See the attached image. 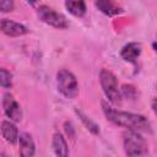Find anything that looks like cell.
Instances as JSON below:
<instances>
[{"mask_svg": "<svg viewBox=\"0 0 157 157\" xmlns=\"http://www.w3.org/2000/svg\"><path fill=\"white\" fill-rule=\"evenodd\" d=\"M0 86L4 88H11L12 86V75L4 67H0Z\"/></svg>", "mask_w": 157, "mask_h": 157, "instance_id": "9a60e30c", "label": "cell"}, {"mask_svg": "<svg viewBox=\"0 0 157 157\" xmlns=\"http://www.w3.org/2000/svg\"><path fill=\"white\" fill-rule=\"evenodd\" d=\"M13 1L12 0H1L0 1V11L1 12H10L13 10Z\"/></svg>", "mask_w": 157, "mask_h": 157, "instance_id": "e0dca14e", "label": "cell"}, {"mask_svg": "<svg viewBox=\"0 0 157 157\" xmlns=\"http://www.w3.org/2000/svg\"><path fill=\"white\" fill-rule=\"evenodd\" d=\"M120 94H121V98L125 97L129 99H135L137 94V90L132 85H123L120 88Z\"/></svg>", "mask_w": 157, "mask_h": 157, "instance_id": "2e32d148", "label": "cell"}, {"mask_svg": "<svg viewBox=\"0 0 157 157\" xmlns=\"http://www.w3.org/2000/svg\"><path fill=\"white\" fill-rule=\"evenodd\" d=\"M123 147L128 157H144L148 153V144L141 132L128 130L123 135Z\"/></svg>", "mask_w": 157, "mask_h": 157, "instance_id": "7a4b0ae2", "label": "cell"}, {"mask_svg": "<svg viewBox=\"0 0 157 157\" xmlns=\"http://www.w3.org/2000/svg\"><path fill=\"white\" fill-rule=\"evenodd\" d=\"M141 55V44L136 42H130L125 44L120 50V56L124 61L130 63L132 65H137V59Z\"/></svg>", "mask_w": 157, "mask_h": 157, "instance_id": "ba28073f", "label": "cell"}, {"mask_svg": "<svg viewBox=\"0 0 157 157\" xmlns=\"http://www.w3.org/2000/svg\"><path fill=\"white\" fill-rule=\"evenodd\" d=\"M99 82L107 99L113 104H119L121 102V94L117 76L110 70L102 69L99 71Z\"/></svg>", "mask_w": 157, "mask_h": 157, "instance_id": "3957f363", "label": "cell"}, {"mask_svg": "<svg viewBox=\"0 0 157 157\" xmlns=\"http://www.w3.org/2000/svg\"><path fill=\"white\" fill-rule=\"evenodd\" d=\"M37 15L42 22H44L54 28L65 29L69 27V22L66 20V17L47 5H39L37 9Z\"/></svg>", "mask_w": 157, "mask_h": 157, "instance_id": "5b68a950", "label": "cell"}, {"mask_svg": "<svg viewBox=\"0 0 157 157\" xmlns=\"http://www.w3.org/2000/svg\"><path fill=\"white\" fill-rule=\"evenodd\" d=\"M2 108H4V112H5L6 117L11 121H15V123L21 121V119H22L21 107L11 93H5L4 94V97H2Z\"/></svg>", "mask_w": 157, "mask_h": 157, "instance_id": "8992f818", "label": "cell"}, {"mask_svg": "<svg viewBox=\"0 0 157 157\" xmlns=\"http://www.w3.org/2000/svg\"><path fill=\"white\" fill-rule=\"evenodd\" d=\"M0 31L9 37H20L28 32L26 26L9 18H2L0 21Z\"/></svg>", "mask_w": 157, "mask_h": 157, "instance_id": "52a82bcc", "label": "cell"}, {"mask_svg": "<svg viewBox=\"0 0 157 157\" xmlns=\"http://www.w3.org/2000/svg\"><path fill=\"white\" fill-rule=\"evenodd\" d=\"M65 7L71 15H74L76 17L85 16L86 10H87L86 9V4L82 0H78V1H71V0L70 1H65Z\"/></svg>", "mask_w": 157, "mask_h": 157, "instance_id": "4fadbf2b", "label": "cell"}, {"mask_svg": "<svg viewBox=\"0 0 157 157\" xmlns=\"http://www.w3.org/2000/svg\"><path fill=\"white\" fill-rule=\"evenodd\" d=\"M1 134H2V137L11 145L16 144L17 140H18V130L16 128V125L13 124V121L11 120H4L1 123Z\"/></svg>", "mask_w": 157, "mask_h": 157, "instance_id": "30bf717a", "label": "cell"}, {"mask_svg": "<svg viewBox=\"0 0 157 157\" xmlns=\"http://www.w3.org/2000/svg\"><path fill=\"white\" fill-rule=\"evenodd\" d=\"M56 86L58 91L69 99L76 98L78 94V82L76 76L66 70V69H60L56 72Z\"/></svg>", "mask_w": 157, "mask_h": 157, "instance_id": "277c9868", "label": "cell"}, {"mask_svg": "<svg viewBox=\"0 0 157 157\" xmlns=\"http://www.w3.org/2000/svg\"><path fill=\"white\" fill-rule=\"evenodd\" d=\"M64 126H65V131H66V134L69 135V137H75V129H74V126H72V124L70 123V121H65V124H64Z\"/></svg>", "mask_w": 157, "mask_h": 157, "instance_id": "ac0fdd59", "label": "cell"}, {"mask_svg": "<svg viewBox=\"0 0 157 157\" xmlns=\"http://www.w3.org/2000/svg\"><path fill=\"white\" fill-rule=\"evenodd\" d=\"M76 112V114H77V117L80 118V120L83 123V125L92 132V134H94V135H97V134H99V126L91 119V118H88L86 114H83L81 110H78V109H76L75 110Z\"/></svg>", "mask_w": 157, "mask_h": 157, "instance_id": "5bb4252c", "label": "cell"}, {"mask_svg": "<svg viewBox=\"0 0 157 157\" xmlns=\"http://www.w3.org/2000/svg\"><path fill=\"white\" fill-rule=\"evenodd\" d=\"M18 152L20 157H33L36 152V145L32 136L28 132H22L18 135Z\"/></svg>", "mask_w": 157, "mask_h": 157, "instance_id": "9c48e42d", "label": "cell"}, {"mask_svg": "<svg viewBox=\"0 0 157 157\" xmlns=\"http://www.w3.org/2000/svg\"><path fill=\"white\" fill-rule=\"evenodd\" d=\"M0 157H7V156H6V155H1Z\"/></svg>", "mask_w": 157, "mask_h": 157, "instance_id": "d6986e66", "label": "cell"}, {"mask_svg": "<svg viewBox=\"0 0 157 157\" xmlns=\"http://www.w3.org/2000/svg\"><path fill=\"white\" fill-rule=\"evenodd\" d=\"M94 5L101 12H103L107 16H115L123 12V9L117 2L110 0H98L94 2Z\"/></svg>", "mask_w": 157, "mask_h": 157, "instance_id": "7c38bea8", "label": "cell"}, {"mask_svg": "<svg viewBox=\"0 0 157 157\" xmlns=\"http://www.w3.org/2000/svg\"><path fill=\"white\" fill-rule=\"evenodd\" d=\"M52 145L56 157H69V146L66 144V140L60 132H55L53 135Z\"/></svg>", "mask_w": 157, "mask_h": 157, "instance_id": "8fae6325", "label": "cell"}, {"mask_svg": "<svg viewBox=\"0 0 157 157\" xmlns=\"http://www.w3.org/2000/svg\"><path fill=\"white\" fill-rule=\"evenodd\" d=\"M102 110L105 118L113 123L114 125L126 128L128 130L137 131V132H152V125L150 120L141 114H135L130 112H123L113 108L108 102L102 101Z\"/></svg>", "mask_w": 157, "mask_h": 157, "instance_id": "6da1fadb", "label": "cell"}]
</instances>
